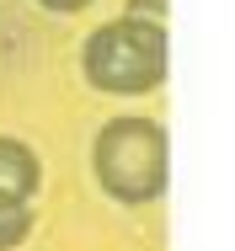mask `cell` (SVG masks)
<instances>
[{
    "label": "cell",
    "mask_w": 235,
    "mask_h": 251,
    "mask_svg": "<svg viewBox=\"0 0 235 251\" xmlns=\"http://www.w3.org/2000/svg\"><path fill=\"white\" fill-rule=\"evenodd\" d=\"M91 171L102 182V193L112 203H155L166 198V182H171V139H166V123L139 118V112H123V118H107L91 139Z\"/></svg>",
    "instance_id": "cell-1"
},
{
    "label": "cell",
    "mask_w": 235,
    "mask_h": 251,
    "mask_svg": "<svg viewBox=\"0 0 235 251\" xmlns=\"http://www.w3.org/2000/svg\"><path fill=\"white\" fill-rule=\"evenodd\" d=\"M166 22H139V16H118L102 22L86 49H80V75L102 97H144L155 86H166Z\"/></svg>",
    "instance_id": "cell-2"
},
{
    "label": "cell",
    "mask_w": 235,
    "mask_h": 251,
    "mask_svg": "<svg viewBox=\"0 0 235 251\" xmlns=\"http://www.w3.org/2000/svg\"><path fill=\"white\" fill-rule=\"evenodd\" d=\"M38 187H43V166H38V155L27 150L22 139L0 134V198L32 203V198H38Z\"/></svg>",
    "instance_id": "cell-3"
},
{
    "label": "cell",
    "mask_w": 235,
    "mask_h": 251,
    "mask_svg": "<svg viewBox=\"0 0 235 251\" xmlns=\"http://www.w3.org/2000/svg\"><path fill=\"white\" fill-rule=\"evenodd\" d=\"M27 235H32V203L0 198V251H16Z\"/></svg>",
    "instance_id": "cell-4"
},
{
    "label": "cell",
    "mask_w": 235,
    "mask_h": 251,
    "mask_svg": "<svg viewBox=\"0 0 235 251\" xmlns=\"http://www.w3.org/2000/svg\"><path fill=\"white\" fill-rule=\"evenodd\" d=\"M123 16H139V22H166V0H129Z\"/></svg>",
    "instance_id": "cell-5"
},
{
    "label": "cell",
    "mask_w": 235,
    "mask_h": 251,
    "mask_svg": "<svg viewBox=\"0 0 235 251\" xmlns=\"http://www.w3.org/2000/svg\"><path fill=\"white\" fill-rule=\"evenodd\" d=\"M43 11H53V16H70V11H86L91 0H38Z\"/></svg>",
    "instance_id": "cell-6"
}]
</instances>
